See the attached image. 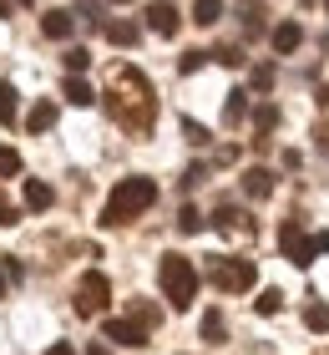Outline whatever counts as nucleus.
I'll use <instances>...</instances> for the list:
<instances>
[{
    "label": "nucleus",
    "instance_id": "obj_1",
    "mask_svg": "<svg viewBox=\"0 0 329 355\" xmlns=\"http://www.w3.org/2000/svg\"><path fill=\"white\" fill-rule=\"evenodd\" d=\"M107 112H112V122H117L122 132H132V137L152 132V122H157L152 82H147L137 67H117L112 71V92H107Z\"/></svg>",
    "mask_w": 329,
    "mask_h": 355
},
{
    "label": "nucleus",
    "instance_id": "obj_2",
    "mask_svg": "<svg viewBox=\"0 0 329 355\" xmlns=\"http://www.w3.org/2000/svg\"><path fill=\"white\" fill-rule=\"evenodd\" d=\"M152 203H157V183L152 178H122V183L107 193V203H102V223L107 229L132 223V218H142Z\"/></svg>",
    "mask_w": 329,
    "mask_h": 355
},
{
    "label": "nucleus",
    "instance_id": "obj_3",
    "mask_svg": "<svg viewBox=\"0 0 329 355\" xmlns=\"http://www.w3.org/2000/svg\"><path fill=\"white\" fill-rule=\"evenodd\" d=\"M157 284H162V300L172 310H188L197 300V264L183 259V254H162L157 259Z\"/></svg>",
    "mask_w": 329,
    "mask_h": 355
},
{
    "label": "nucleus",
    "instance_id": "obj_4",
    "mask_svg": "<svg viewBox=\"0 0 329 355\" xmlns=\"http://www.w3.org/2000/svg\"><path fill=\"white\" fill-rule=\"evenodd\" d=\"M107 300H112L107 274H102V269H87V274L76 279V295H71L76 315H102V310H107Z\"/></svg>",
    "mask_w": 329,
    "mask_h": 355
},
{
    "label": "nucleus",
    "instance_id": "obj_5",
    "mask_svg": "<svg viewBox=\"0 0 329 355\" xmlns=\"http://www.w3.org/2000/svg\"><path fill=\"white\" fill-rule=\"evenodd\" d=\"M213 284L223 289V295H243V289H254V279H258V269H254V259H213Z\"/></svg>",
    "mask_w": 329,
    "mask_h": 355
},
{
    "label": "nucleus",
    "instance_id": "obj_6",
    "mask_svg": "<svg viewBox=\"0 0 329 355\" xmlns=\"http://www.w3.org/2000/svg\"><path fill=\"white\" fill-rule=\"evenodd\" d=\"M278 244H284V259L289 264H314V239H304V229H299V223H294V218H284V229H278Z\"/></svg>",
    "mask_w": 329,
    "mask_h": 355
},
{
    "label": "nucleus",
    "instance_id": "obj_7",
    "mask_svg": "<svg viewBox=\"0 0 329 355\" xmlns=\"http://www.w3.org/2000/svg\"><path fill=\"white\" fill-rule=\"evenodd\" d=\"M213 229L218 234H228V239H254V218L243 214V208H218V214H213Z\"/></svg>",
    "mask_w": 329,
    "mask_h": 355
},
{
    "label": "nucleus",
    "instance_id": "obj_8",
    "mask_svg": "<svg viewBox=\"0 0 329 355\" xmlns=\"http://www.w3.org/2000/svg\"><path fill=\"white\" fill-rule=\"evenodd\" d=\"M102 335H107V340H117V345H132V350L147 345V330L137 325V320H107Z\"/></svg>",
    "mask_w": 329,
    "mask_h": 355
},
{
    "label": "nucleus",
    "instance_id": "obj_9",
    "mask_svg": "<svg viewBox=\"0 0 329 355\" xmlns=\"http://www.w3.org/2000/svg\"><path fill=\"white\" fill-rule=\"evenodd\" d=\"M147 26H152L157 36H177V10L168 0H152V6H147Z\"/></svg>",
    "mask_w": 329,
    "mask_h": 355
},
{
    "label": "nucleus",
    "instance_id": "obj_10",
    "mask_svg": "<svg viewBox=\"0 0 329 355\" xmlns=\"http://www.w3.org/2000/svg\"><path fill=\"white\" fill-rule=\"evenodd\" d=\"M269 41H274V51H278V56H289V51H299V41H304V26H299V21H278Z\"/></svg>",
    "mask_w": 329,
    "mask_h": 355
},
{
    "label": "nucleus",
    "instance_id": "obj_11",
    "mask_svg": "<svg viewBox=\"0 0 329 355\" xmlns=\"http://www.w3.org/2000/svg\"><path fill=\"white\" fill-rule=\"evenodd\" d=\"M51 203H56V188L41 183V178H26V208H30V214H46Z\"/></svg>",
    "mask_w": 329,
    "mask_h": 355
},
{
    "label": "nucleus",
    "instance_id": "obj_12",
    "mask_svg": "<svg viewBox=\"0 0 329 355\" xmlns=\"http://www.w3.org/2000/svg\"><path fill=\"white\" fill-rule=\"evenodd\" d=\"M243 193H249V198H269L274 193V173L269 168H249L243 173Z\"/></svg>",
    "mask_w": 329,
    "mask_h": 355
},
{
    "label": "nucleus",
    "instance_id": "obj_13",
    "mask_svg": "<svg viewBox=\"0 0 329 355\" xmlns=\"http://www.w3.org/2000/svg\"><path fill=\"white\" fill-rule=\"evenodd\" d=\"M71 10H46V21H41V31H46V36H51V41H66V36H71Z\"/></svg>",
    "mask_w": 329,
    "mask_h": 355
},
{
    "label": "nucleus",
    "instance_id": "obj_14",
    "mask_svg": "<svg viewBox=\"0 0 329 355\" xmlns=\"http://www.w3.org/2000/svg\"><path fill=\"white\" fill-rule=\"evenodd\" d=\"M51 122H56V102L46 96V102H36V107H30V117H26V132H46Z\"/></svg>",
    "mask_w": 329,
    "mask_h": 355
},
{
    "label": "nucleus",
    "instance_id": "obj_15",
    "mask_svg": "<svg viewBox=\"0 0 329 355\" xmlns=\"http://www.w3.org/2000/svg\"><path fill=\"white\" fill-rule=\"evenodd\" d=\"M243 117H249V92H228V107H223V122L238 127Z\"/></svg>",
    "mask_w": 329,
    "mask_h": 355
},
{
    "label": "nucleus",
    "instance_id": "obj_16",
    "mask_svg": "<svg viewBox=\"0 0 329 355\" xmlns=\"http://www.w3.org/2000/svg\"><path fill=\"white\" fill-rule=\"evenodd\" d=\"M223 335H228L223 310H208V315H203V340H208V345H223Z\"/></svg>",
    "mask_w": 329,
    "mask_h": 355
},
{
    "label": "nucleus",
    "instance_id": "obj_17",
    "mask_svg": "<svg viewBox=\"0 0 329 355\" xmlns=\"http://www.w3.org/2000/svg\"><path fill=\"white\" fill-rule=\"evenodd\" d=\"M218 15H223V0H193V21L197 26H218Z\"/></svg>",
    "mask_w": 329,
    "mask_h": 355
},
{
    "label": "nucleus",
    "instance_id": "obj_18",
    "mask_svg": "<svg viewBox=\"0 0 329 355\" xmlns=\"http://www.w3.org/2000/svg\"><path fill=\"white\" fill-rule=\"evenodd\" d=\"M61 96H66V102H76V107H87V102H91V87L81 82V76H66V82H61Z\"/></svg>",
    "mask_w": 329,
    "mask_h": 355
},
{
    "label": "nucleus",
    "instance_id": "obj_19",
    "mask_svg": "<svg viewBox=\"0 0 329 355\" xmlns=\"http://www.w3.org/2000/svg\"><path fill=\"white\" fill-rule=\"evenodd\" d=\"M107 41L112 46H137V26H132V21H112L107 26Z\"/></svg>",
    "mask_w": 329,
    "mask_h": 355
},
{
    "label": "nucleus",
    "instance_id": "obj_20",
    "mask_svg": "<svg viewBox=\"0 0 329 355\" xmlns=\"http://www.w3.org/2000/svg\"><path fill=\"white\" fill-rule=\"evenodd\" d=\"M238 15H243V31H249V36H258V31H263V10H258V0H243Z\"/></svg>",
    "mask_w": 329,
    "mask_h": 355
},
{
    "label": "nucleus",
    "instance_id": "obj_21",
    "mask_svg": "<svg viewBox=\"0 0 329 355\" xmlns=\"http://www.w3.org/2000/svg\"><path fill=\"white\" fill-rule=\"evenodd\" d=\"M304 325L314 330V335H324V330H329V304H319V300H314V304L304 310Z\"/></svg>",
    "mask_w": 329,
    "mask_h": 355
},
{
    "label": "nucleus",
    "instance_id": "obj_22",
    "mask_svg": "<svg viewBox=\"0 0 329 355\" xmlns=\"http://www.w3.org/2000/svg\"><path fill=\"white\" fill-rule=\"evenodd\" d=\"M0 122L15 127V87L10 82H0Z\"/></svg>",
    "mask_w": 329,
    "mask_h": 355
},
{
    "label": "nucleus",
    "instance_id": "obj_23",
    "mask_svg": "<svg viewBox=\"0 0 329 355\" xmlns=\"http://www.w3.org/2000/svg\"><path fill=\"white\" fill-rule=\"evenodd\" d=\"M87 67H91V51H87V46H71V51H66V71H71V76H81Z\"/></svg>",
    "mask_w": 329,
    "mask_h": 355
},
{
    "label": "nucleus",
    "instance_id": "obj_24",
    "mask_svg": "<svg viewBox=\"0 0 329 355\" xmlns=\"http://www.w3.org/2000/svg\"><path fill=\"white\" fill-rule=\"evenodd\" d=\"M177 229H183V234H197V229H203V214H197L193 203H183V208H177Z\"/></svg>",
    "mask_w": 329,
    "mask_h": 355
},
{
    "label": "nucleus",
    "instance_id": "obj_25",
    "mask_svg": "<svg viewBox=\"0 0 329 355\" xmlns=\"http://www.w3.org/2000/svg\"><path fill=\"white\" fill-rule=\"evenodd\" d=\"M278 304H284V295H278V289H263V295L254 300V310L258 315H278Z\"/></svg>",
    "mask_w": 329,
    "mask_h": 355
},
{
    "label": "nucleus",
    "instance_id": "obj_26",
    "mask_svg": "<svg viewBox=\"0 0 329 355\" xmlns=\"http://www.w3.org/2000/svg\"><path fill=\"white\" fill-rule=\"evenodd\" d=\"M254 122H258V132H274V127H278V107H269V102H263V107L254 112Z\"/></svg>",
    "mask_w": 329,
    "mask_h": 355
},
{
    "label": "nucleus",
    "instance_id": "obj_27",
    "mask_svg": "<svg viewBox=\"0 0 329 355\" xmlns=\"http://www.w3.org/2000/svg\"><path fill=\"white\" fill-rule=\"evenodd\" d=\"M21 173V153L15 148H0V178H15Z\"/></svg>",
    "mask_w": 329,
    "mask_h": 355
},
{
    "label": "nucleus",
    "instance_id": "obj_28",
    "mask_svg": "<svg viewBox=\"0 0 329 355\" xmlns=\"http://www.w3.org/2000/svg\"><path fill=\"white\" fill-rule=\"evenodd\" d=\"M203 61H208V51H183V61H177V71H183V76H193L197 67H203Z\"/></svg>",
    "mask_w": 329,
    "mask_h": 355
},
{
    "label": "nucleus",
    "instance_id": "obj_29",
    "mask_svg": "<svg viewBox=\"0 0 329 355\" xmlns=\"http://www.w3.org/2000/svg\"><path fill=\"white\" fill-rule=\"evenodd\" d=\"M213 61H223V67H243V51H238V46H218Z\"/></svg>",
    "mask_w": 329,
    "mask_h": 355
},
{
    "label": "nucleus",
    "instance_id": "obj_30",
    "mask_svg": "<svg viewBox=\"0 0 329 355\" xmlns=\"http://www.w3.org/2000/svg\"><path fill=\"white\" fill-rule=\"evenodd\" d=\"M183 137L193 142V148H203V142H208V127H197V122L188 117V122H183Z\"/></svg>",
    "mask_w": 329,
    "mask_h": 355
},
{
    "label": "nucleus",
    "instance_id": "obj_31",
    "mask_svg": "<svg viewBox=\"0 0 329 355\" xmlns=\"http://www.w3.org/2000/svg\"><path fill=\"white\" fill-rule=\"evenodd\" d=\"M254 87L269 92V87H274V67H254Z\"/></svg>",
    "mask_w": 329,
    "mask_h": 355
},
{
    "label": "nucleus",
    "instance_id": "obj_32",
    "mask_svg": "<svg viewBox=\"0 0 329 355\" xmlns=\"http://www.w3.org/2000/svg\"><path fill=\"white\" fill-rule=\"evenodd\" d=\"M15 218H21V208H15L6 193H0V223H15Z\"/></svg>",
    "mask_w": 329,
    "mask_h": 355
},
{
    "label": "nucleus",
    "instance_id": "obj_33",
    "mask_svg": "<svg viewBox=\"0 0 329 355\" xmlns=\"http://www.w3.org/2000/svg\"><path fill=\"white\" fill-rule=\"evenodd\" d=\"M0 274H6V279H21L26 269H21V259H6V264H0Z\"/></svg>",
    "mask_w": 329,
    "mask_h": 355
},
{
    "label": "nucleus",
    "instance_id": "obj_34",
    "mask_svg": "<svg viewBox=\"0 0 329 355\" xmlns=\"http://www.w3.org/2000/svg\"><path fill=\"white\" fill-rule=\"evenodd\" d=\"M314 137H319V148L329 153V122H319V132H314Z\"/></svg>",
    "mask_w": 329,
    "mask_h": 355
},
{
    "label": "nucleus",
    "instance_id": "obj_35",
    "mask_svg": "<svg viewBox=\"0 0 329 355\" xmlns=\"http://www.w3.org/2000/svg\"><path fill=\"white\" fill-rule=\"evenodd\" d=\"M314 249H319V254H329V234H314Z\"/></svg>",
    "mask_w": 329,
    "mask_h": 355
},
{
    "label": "nucleus",
    "instance_id": "obj_36",
    "mask_svg": "<svg viewBox=\"0 0 329 355\" xmlns=\"http://www.w3.org/2000/svg\"><path fill=\"white\" fill-rule=\"evenodd\" d=\"M46 355H76V350H71V345L61 340V345H51V350H46Z\"/></svg>",
    "mask_w": 329,
    "mask_h": 355
},
{
    "label": "nucleus",
    "instance_id": "obj_37",
    "mask_svg": "<svg viewBox=\"0 0 329 355\" xmlns=\"http://www.w3.org/2000/svg\"><path fill=\"white\" fill-rule=\"evenodd\" d=\"M319 102H329V87H324V92H319Z\"/></svg>",
    "mask_w": 329,
    "mask_h": 355
},
{
    "label": "nucleus",
    "instance_id": "obj_38",
    "mask_svg": "<svg viewBox=\"0 0 329 355\" xmlns=\"http://www.w3.org/2000/svg\"><path fill=\"white\" fill-rule=\"evenodd\" d=\"M0 295H6V274H0Z\"/></svg>",
    "mask_w": 329,
    "mask_h": 355
},
{
    "label": "nucleus",
    "instance_id": "obj_39",
    "mask_svg": "<svg viewBox=\"0 0 329 355\" xmlns=\"http://www.w3.org/2000/svg\"><path fill=\"white\" fill-rule=\"evenodd\" d=\"M112 6H127V0H112Z\"/></svg>",
    "mask_w": 329,
    "mask_h": 355
},
{
    "label": "nucleus",
    "instance_id": "obj_40",
    "mask_svg": "<svg viewBox=\"0 0 329 355\" xmlns=\"http://www.w3.org/2000/svg\"><path fill=\"white\" fill-rule=\"evenodd\" d=\"M21 6H30V0H21Z\"/></svg>",
    "mask_w": 329,
    "mask_h": 355
},
{
    "label": "nucleus",
    "instance_id": "obj_41",
    "mask_svg": "<svg viewBox=\"0 0 329 355\" xmlns=\"http://www.w3.org/2000/svg\"><path fill=\"white\" fill-rule=\"evenodd\" d=\"M324 10H329V0H324Z\"/></svg>",
    "mask_w": 329,
    "mask_h": 355
}]
</instances>
